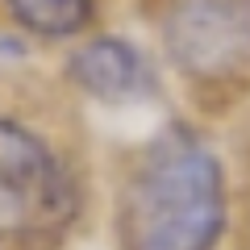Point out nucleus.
<instances>
[{"label": "nucleus", "instance_id": "1", "mask_svg": "<svg viewBox=\"0 0 250 250\" xmlns=\"http://www.w3.org/2000/svg\"><path fill=\"white\" fill-rule=\"evenodd\" d=\"M225 225L217 154L188 129L154 138L121 192L125 250H213Z\"/></svg>", "mask_w": 250, "mask_h": 250}, {"label": "nucleus", "instance_id": "2", "mask_svg": "<svg viewBox=\"0 0 250 250\" xmlns=\"http://www.w3.org/2000/svg\"><path fill=\"white\" fill-rule=\"evenodd\" d=\"M75 213L59 154L17 121H0V250H54Z\"/></svg>", "mask_w": 250, "mask_h": 250}, {"label": "nucleus", "instance_id": "3", "mask_svg": "<svg viewBox=\"0 0 250 250\" xmlns=\"http://www.w3.org/2000/svg\"><path fill=\"white\" fill-rule=\"evenodd\" d=\"M163 46L196 80H233L250 71V0H171Z\"/></svg>", "mask_w": 250, "mask_h": 250}, {"label": "nucleus", "instance_id": "4", "mask_svg": "<svg viewBox=\"0 0 250 250\" xmlns=\"http://www.w3.org/2000/svg\"><path fill=\"white\" fill-rule=\"evenodd\" d=\"M71 80L96 100H138L150 92V67L146 59L121 38H92L67 62Z\"/></svg>", "mask_w": 250, "mask_h": 250}, {"label": "nucleus", "instance_id": "5", "mask_svg": "<svg viewBox=\"0 0 250 250\" xmlns=\"http://www.w3.org/2000/svg\"><path fill=\"white\" fill-rule=\"evenodd\" d=\"M4 9L13 13L21 29L42 38H71L92 17L88 0H4Z\"/></svg>", "mask_w": 250, "mask_h": 250}]
</instances>
